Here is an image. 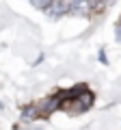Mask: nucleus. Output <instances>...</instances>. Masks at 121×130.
<instances>
[{
    "label": "nucleus",
    "mask_w": 121,
    "mask_h": 130,
    "mask_svg": "<svg viewBox=\"0 0 121 130\" xmlns=\"http://www.w3.org/2000/svg\"><path fill=\"white\" fill-rule=\"evenodd\" d=\"M33 5H37V7H48L50 5V0H30Z\"/></svg>",
    "instance_id": "2"
},
{
    "label": "nucleus",
    "mask_w": 121,
    "mask_h": 130,
    "mask_svg": "<svg viewBox=\"0 0 121 130\" xmlns=\"http://www.w3.org/2000/svg\"><path fill=\"white\" fill-rule=\"evenodd\" d=\"M67 9H69V5H67V2H63V0H54V2H50V7H48V13L61 15V13H65Z\"/></svg>",
    "instance_id": "1"
}]
</instances>
